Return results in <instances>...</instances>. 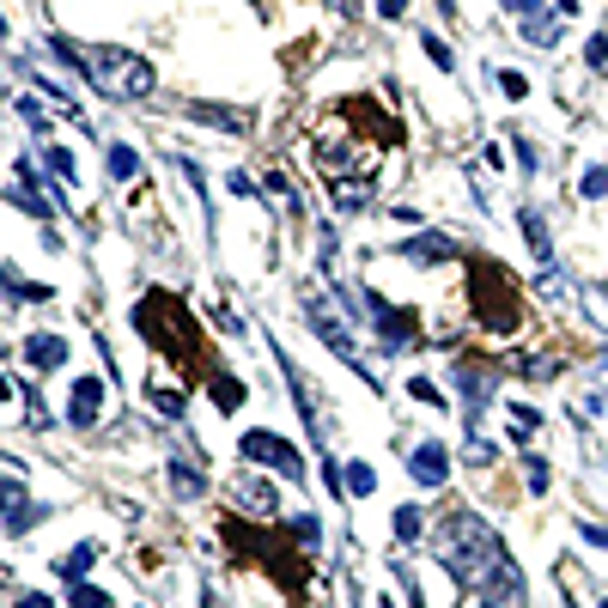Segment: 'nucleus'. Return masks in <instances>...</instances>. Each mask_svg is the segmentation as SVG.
Returning <instances> with one entry per match:
<instances>
[{
	"label": "nucleus",
	"instance_id": "1",
	"mask_svg": "<svg viewBox=\"0 0 608 608\" xmlns=\"http://www.w3.org/2000/svg\"><path fill=\"white\" fill-rule=\"evenodd\" d=\"M49 55L67 61L79 79H86L98 98L110 104H147L152 91H159V67L128 49H110V43H74V37H49Z\"/></svg>",
	"mask_w": 608,
	"mask_h": 608
},
{
	"label": "nucleus",
	"instance_id": "2",
	"mask_svg": "<svg viewBox=\"0 0 608 608\" xmlns=\"http://www.w3.org/2000/svg\"><path fill=\"white\" fill-rule=\"evenodd\" d=\"M439 560H444V572H451L463 591H486V584L505 572L511 554H505V542L486 530L469 505H456V511L439 523Z\"/></svg>",
	"mask_w": 608,
	"mask_h": 608
},
{
	"label": "nucleus",
	"instance_id": "3",
	"mask_svg": "<svg viewBox=\"0 0 608 608\" xmlns=\"http://www.w3.org/2000/svg\"><path fill=\"white\" fill-rule=\"evenodd\" d=\"M135 334L147 341L152 353H165V359H177L189 378H207L213 359H201V334H195V317H189V304L177 299V292H140L135 299Z\"/></svg>",
	"mask_w": 608,
	"mask_h": 608
},
{
	"label": "nucleus",
	"instance_id": "4",
	"mask_svg": "<svg viewBox=\"0 0 608 608\" xmlns=\"http://www.w3.org/2000/svg\"><path fill=\"white\" fill-rule=\"evenodd\" d=\"M469 280H474V311H481V329L511 334L517 322H523V292H517V280L505 274V262L474 256L469 262Z\"/></svg>",
	"mask_w": 608,
	"mask_h": 608
},
{
	"label": "nucleus",
	"instance_id": "5",
	"mask_svg": "<svg viewBox=\"0 0 608 608\" xmlns=\"http://www.w3.org/2000/svg\"><path fill=\"white\" fill-rule=\"evenodd\" d=\"M238 456L243 463H262V469H274V474H287L292 486L304 481V451L292 439H280V432H268V426H250L238 439Z\"/></svg>",
	"mask_w": 608,
	"mask_h": 608
},
{
	"label": "nucleus",
	"instance_id": "6",
	"mask_svg": "<svg viewBox=\"0 0 608 608\" xmlns=\"http://www.w3.org/2000/svg\"><path fill=\"white\" fill-rule=\"evenodd\" d=\"M365 304H371V329H378V341H383L390 353H408L414 341H420V329H414V311L390 304L383 292H365Z\"/></svg>",
	"mask_w": 608,
	"mask_h": 608
},
{
	"label": "nucleus",
	"instance_id": "7",
	"mask_svg": "<svg viewBox=\"0 0 608 608\" xmlns=\"http://www.w3.org/2000/svg\"><path fill=\"white\" fill-rule=\"evenodd\" d=\"M451 378L463 383V395H469V426H481L486 402H493V390H499V365L493 359H456Z\"/></svg>",
	"mask_w": 608,
	"mask_h": 608
},
{
	"label": "nucleus",
	"instance_id": "8",
	"mask_svg": "<svg viewBox=\"0 0 608 608\" xmlns=\"http://www.w3.org/2000/svg\"><path fill=\"white\" fill-rule=\"evenodd\" d=\"M7 207H25L30 219H55V201L43 195V189H37V170H30V159H18L13 165V182H7Z\"/></svg>",
	"mask_w": 608,
	"mask_h": 608
},
{
	"label": "nucleus",
	"instance_id": "9",
	"mask_svg": "<svg viewBox=\"0 0 608 608\" xmlns=\"http://www.w3.org/2000/svg\"><path fill=\"white\" fill-rule=\"evenodd\" d=\"M395 256H402V262H414V268H439V262H456L463 250H456V238H451V231H420V238L395 243Z\"/></svg>",
	"mask_w": 608,
	"mask_h": 608
},
{
	"label": "nucleus",
	"instance_id": "10",
	"mask_svg": "<svg viewBox=\"0 0 608 608\" xmlns=\"http://www.w3.org/2000/svg\"><path fill=\"white\" fill-rule=\"evenodd\" d=\"M67 341H61V334H49V329H37V334H25V347H18V359L30 365V371H37V378H55L61 365H67Z\"/></svg>",
	"mask_w": 608,
	"mask_h": 608
},
{
	"label": "nucleus",
	"instance_id": "11",
	"mask_svg": "<svg viewBox=\"0 0 608 608\" xmlns=\"http://www.w3.org/2000/svg\"><path fill=\"white\" fill-rule=\"evenodd\" d=\"M104 408H110V390L98 378H79L74 395H67V420H74L79 432H91V426L104 420Z\"/></svg>",
	"mask_w": 608,
	"mask_h": 608
},
{
	"label": "nucleus",
	"instance_id": "12",
	"mask_svg": "<svg viewBox=\"0 0 608 608\" xmlns=\"http://www.w3.org/2000/svg\"><path fill=\"white\" fill-rule=\"evenodd\" d=\"M231 505L250 511V517H274V511H280V493H274L262 474H238V481H231Z\"/></svg>",
	"mask_w": 608,
	"mask_h": 608
},
{
	"label": "nucleus",
	"instance_id": "13",
	"mask_svg": "<svg viewBox=\"0 0 608 608\" xmlns=\"http://www.w3.org/2000/svg\"><path fill=\"white\" fill-rule=\"evenodd\" d=\"M408 474H414L420 486H444V481H451V451H444L439 439H420V444H414Z\"/></svg>",
	"mask_w": 608,
	"mask_h": 608
},
{
	"label": "nucleus",
	"instance_id": "14",
	"mask_svg": "<svg viewBox=\"0 0 608 608\" xmlns=\"http://www.w3.org/2000/svg\"><path fill=\"white\" fill-rule=\"evenodd\" d=\"M165 474H170V493H177L182 505L207 493V469H201V451H195V456H170V463H165Z\"/></svg>",
	"mask_w": 608,
	"mask_h": 608
},
{
	"label": "nucleus",
	"instance_id": "15",
	"mask_svg": "<svg viewBox=\"0 0 608 608\" xmlns=\"http://www.w3.org/2000/svg\"><path fill=\"white\" fill-rule=\"evenodd\" d=\"M517 226H523V243L535 250V268H554V238H547V213H542V207H523V213H517Z\"/></svg>",
	"mask_w": 608,
	"mask_h": 608
},
{
	"label": "nucleus",
	"instance_id": "16",
	"mask_svg": "<svg viewBox=\"0 0 608 608\" xmlns=\"http://www.w3.org/2000/svg\"><path fill=\"white\" fill-rule=\"evenodd\" d=\"M371 182H378V177H334L329 182L334 213H365V207H371Z\"/></svg>",
	"mask_w": 608,
	"mask_h": 608
},
{
	"label": "nucleus",
	"instance_id": "17",
	"mask_svg": "<svg viewBox=\"0 0 608 608\" xmlns=\"http://www.w3.org/2000/svg\"><path fill=\"white\" fill-rule=\"evenodd\" d=\"M91 560H98V542H79V547H67V554H61V560H55V572L67 578V584H86Z\"/></svg>",
	"mask_w": 608,
	"mask_h": 608
},
{
	"label": "nucleus",
	"instance_id": "18",
	"mask_svg": "<svg viewBox=\"0 0 608 608\" xmlns=\"http://www.w3.org/2000/svg\"><path fill=\"white\" fill-rule=\"evenodd\" d=\"M189 116L213 122L219 135H243V128H250V116H243V110H226V104H189Z\"/></svg>",
	"mask_w": 608,
	"mask_h": 608
},
{
	"label": "nucleus",
	"instance_id": "19",
	"mask_svg": "<svg viewBox=\"0 0 608 608\" xmlns=\"http://www.w3.org/2000/svg\"><path fill=\"white\" fill-rule=\"evenodd\" d=\"M207 395H213V402H219V408H238V402H243V383L238 378H231V371H219V365H213V371H207Z\"/></svg>",
	"mask_w": 608,
	"mask_h": 608
},
{
	"label": "nucleus",
	"instance_id": "20",
	"mask_svg": "<svg viewBox=\"0 0 608 608\" xmlns=\"http://www.w3.org/2000/svg\"><path fill=\"white\" fill-rule=\"evenodd\" d=\"M523 43H535V49H554L560 43V18H547V13H535V18H523Z\"/></svg>",
	"mask_w": 608,
	"mask_h": 608
},
{
	"label": "nucleus",
	"instance_id": "21",
	"mask_svg": "<svg viewBox=\"0 0 608 608\" xmlns=\"http://www.w3.org/2000/svg\"><path fill=\"white\" fill-rule=\"evenodd\" d=\"M147 395H152V408L165 414V420H182V414H189V395L170 390V383H147Z\"/></svg>",
	"mask_w": 608,
	"mask_h": 608
},
{
	"label": "nucleus",
	"instance_id": "22",
	"mask_svg": "<svg viewBox=\"0 0 608 608\" xmlns=\"http://www.w3.org/2000/svg\"><path fill=\"white\" fill-rule=\"evenodd\" d=\"M505 414H511V439L517 444H530L535 432H542V408H530V402H511Z\"/></svg>",
	"mask_w": 608,
	"mask_h": 608
},
{
	"label": "nucleus",
	"instance_id": "23",
	"mask_svg": "<svg viewBox=\"0 0 608 608\" xmlns=\"http://www.w3.org/2000/svg\"><path fill=\"white\" fill-rule=\"evenodd\" d=\"M43 170L61 182V189H67V182H79V170H74V152H67V147H43Z\"/></svg>",
	"mask_w": 608,
	"mask_h": 608
},
{
	"label": "nucleus",
	"instance_id": "24",
	"mask_svg": "<svg viewBox=\"0 0 608 608\" xmlns=\"http://www.w3.org/2000/svg\"><path fill=\"white\" fill-rule=\"evenodd\" d=\"M140 177V152L135 147H110V182H135Z\"/></svg>",
	"mask_w": 608,
	"mask_h": 608
},
{
	"label": "nucleus",
	"instance_id": "25",
	"mask_svg": "<svg viewBox=\"0 0 608 608\" xmlns=\"http://www.w3.org/2000/svg\"><path fill=\"white\" fill-rule=\"evenodd\" d=\"M420 530H426L420 505H395V542H402V547H408V542H420Z\"/></svg>",
	"mask_w": 608,
	"mask_h": 608
},
{
	"label": "nucleus",
	"instance_id": "26",
	"mask_svg": "<svg viewBox=\"0 0 608 608\" xmlns=\"http://www.w3.org/2000/svg\"><path fill=\"white\" fill-rule=\"evenodd\" d=\"M0 280H7L13 304H25V299H49V287H30V280H18V268H13V262H0Z\"/></svg>",
	"mask_w": 608,
	"mask_h": 608
},
{
	"label": "nucleus",
	"instance_id": "27",
	"mask_svg": "<svg viewBox=\"0 0 608 608\" xmlns=\"http://www.w3.org/2000/svg\"><path fill=\"white\" fill-rule=\"evenodd\" d=\"M523 481H530V493H547V486H554V474H547V456L523 451Z\"/></svg>",
	"mask_w": 608,
	"mask_h": 608
},
{
	"label": "nucleus",
	"instance_id": "28",
	"mask_svg": "<svg viewBox=\"0 0 608 608\" xmlns=\"http://www.w3.org/2000/svg\"><path fill=\"white\" fill-rule=\"evenodd\" d=\"M347 493H353V499L378 493V474H371V463H347Z\"/></svg>",
	"mask_w": 608,
	"mask_h": 608
},
{
	"label": "nucleus",
	"instance_id": "29",
	"mask_svg": "<svg viewBox=\"0 0 608 608\" xmlns=\"http://www.w3.org/2000/svg\"><path fill=\"white\" fill-rule=\"evenodd\" d=\"M578 195H584V201H603L608 195V170L603 165H584V177H578Z\"/></svg>",
	"mask_w": 608,
	"mask_h": 608
},
{
	"label": "nucleus",
	"instance_id": "30",
	"mask_svg": "<svg viewBox=\"0 0 608 608\" xmlns=\"http://www.w3.org/2000/svg\"><path fill=\"white\" fill-rule=\"evenodd\" d=\"M67 608H110V591H98V584H74V591H67Z\"/></svg>",
	"mask_w": 608,
	"mask_h": 608
},
{
	"label": "nucleus",
	"instance_id": "31",
	"mask_svg": "<svg viewBox=\"0 0 608 608\" xmlns=\"http://www.w3.org/2000/svg\"><path fill=\"white\" fill-rule=\"evenodd\" d=\"M420 49H426V55H432V61H439V74H451V67H456V55H451V43H444L439 30H426V37H420Z\"/></svg>",
	"mask_w": 608,
	"mask_h": 608
},
{
	"label": "nucleus",
	"instance_id": "32",
	"mask_svg": "<svg viewBox=\"0 0 608 608\" xmlns=\"http://www.w3.org/2000/svg\"><path fill=\"white\" fill-rule=\"evenodd\" d=\"M493 79H499V91L511 98V104H517V98H530V79L517 74V67H493Z\"/></svg>",
	"mask_w": 608,
	"mask_h": 608
},
{
	"label": "nucleus",
	"instance_id": "33",
	"mask_svg": "<svg viewBox=\"0 0 608 608\" xmlns=\"http://www.w3.org/2000/svg\"><path fill=\"white\" fill-rule=\"evenodd\" d=\"M18 116H25L30 135H49V110L37 104V98H18Z\"/></svg>",
	"mask_w": 608,
	"mask_h": 608
},
{
	"label": "nucleus",
	"instance_id": "34",
	"mask_svg": "<svg viewBox=\"0 0 608 608\" xmlns=\"http://www.w3.org/2000/svg\"><path fill=\"white\" fill-rule=\"evenodd\" d=\"M292 530H299V542H304V554H317V542H322V523H317V517H292Z\"/></svg>",
	"mask_w": 608,
	"mask_h": 608
},
{
	"label": "nucleus",
	"instance_id": "35",
	"mask_svg": "<svg viewBox=\"0 0 608 608\" xmlns=\"http://www.w3.org/2000/svg\"><path fill=\"white\" fill-rule=\"evenodd\" d=\"M408 395H414V402H426V408H444V390H439L432 378H414V383H408Z\"/></svg>",
	"mask_w": 608,
	"mask_h": 608
},
{
	"label": "nucleus",
	"instance_id": "36",
	"mask_svg": "<svg viewBox=\"0 0 608 608\" xmlns=\"http://www.w3.org/2000/svg\"><path fill=\"white\" fill-rule=\"evenodd\" d=\"M584 61H591L596 74H608V37H603V30H596L591 43H584Z\"/></svg>",
	"mask_w": 608,
	"mask_h": 608
},
{
	"label": "nucleus",
	"instance_id": "37",
	"mask_svg": "<svg viewBox=\"0 0 608 608\" xmlns=\"http://www.w3.org/2000/svg\"><path fill=\"white\" fill-rule=\"evenodd\" d=\"M511 147H517V165H523V170H542V152H535V147H530V140H523V135H517Z\"/></svg>",
	"mask_w": 608,
	"mask_h": 608
},
{
	"label": "nucleus",
	"instance_id": "38",
	"mask_svg": "<svg viewBox=\"0 0 608 608\" xmlns=\"http://www.w3.org/2000/svg\"><path fill=\"white\" fill-rule=\"evenodd\" d=\"M584 304H591V311H596V322L608 329V292H603V287H584Z\"/></svg>",
	"mask_w": 608,
	"mask_h": 608
},
{
	"label": "nucleus",
	"instance_id": "39",
	"mask_svg": "<svg viewBox=\"0 0 608 608\" xmlns=\"http://www.w3.org/2000/svg\"><path fill=\"white\" fill-rule=\"evenodd\" d=\"M578 542H591V547H608V530H603V523H584V517H578Z\"/></svg>",
	"mask_w": 608,
	"mask_h": 608
},
{
	"label": "nucleus",
	"instance_id": "40",
	"mask_svg": "<svg viewBox=\"0 0 608 608\" xmlns=\"http://www.w3.org/2000/svg\"><path fill=\"white\" fill-rule=\"evenodd\" d=\"M505 13H517V25H523V18H535L542 13V0H499Z\"/></svg>",
	"mask_w": 608,
	"mask_h": 608
},
{
	"label": "nucleus",
	"instance_id": "41",
	"mask_svg": "<svg viewBox=\"0 0 608 608\" xmlns=\"http://www.w3.org/2000/svg\"><path fill=\"white\" fill-rule=\"evenodd\" d=\"M262 182H268L274 195H287V201H299V195H292V182H287V170H268V177H262Z\"/></svg>",
	"mask_w": 608,
	"mask_h": 608
},
{
	"label": "nucleus",
	"instance_id": "42",
	"mask_svg": "<svg viewBox=\"0 0 608 608\" xmlns=\"http://www.w3.org/2000/svg\"><path fill=\"white\" fill-rule=\"evenodd\" d=\"M322 7H329V13H341L353 25V18H359V0H322Z\"/></svg>",
	"mask_w": 608,
	"mask_h": 608
},
{
	"label": "nucleus",
	"instance_id": "43",
	"mask_svg": "<svg viewBox=\"0 0 608 608\" xmlns=\"http://www.w3.org/2000/svg\"><path fill=\"white\" fill-rule=\"evenodd\" d=\"M18 608H61V603H49L43 591H25V596H18Z\"/></svg>",
	"mask_w": 608,
	"mask_h": 608
},
{
	"label": "nucleus",
	"instance_id": "44",
	"mask_svg": "<svg viewBox=\"0 0 608 608\" xmlns=\"http://www.w3.org/2000/svg\"><path fill=\"white\" fill-rule=\"evenodd\" d=\"M378 13L383 18H402V13H408V0H378Z\"/></svg>",
	"mask_w": 608,
	"mask_h": 608
},
{
	"label": "nucleus",
	"instance_id": "45",
	"mask_svg": "<svg viewBox=\"0 0 608 608\" xmlns=\"http://www.w3.org/2000/svg\"><path fill=\"white\" fill-rule=\"evenodd\" d=\"M554 13H560V18H572V13H578V0H554Z\"/></svg>",
	"mask_w": 608,
	"mask_h": 608
},
{
	"label": "nucleus",
	"instance_id": "46",
	"mask_svg": "<svg viewBox=\"0 0 608 608\" xmlns=\"http://www.w3.org/2000/svg\"><path fill=\"white\" fill-rule=\"evenodd\" d=\"M439 7H444V18H456V0H439Z\"/></svg>",
	"mask_w": 608,
	"mask_h": 608
},
{
	"label": "nucleus",
	"instance_id": "47",
	"mask_svg": "<svg viewBox=\"0 0 608 608\" xmlns=\"http://www.w3.org/2000/svg\"><path fill=\"white\" fill-rule=\"evenodd\" d=\"M371 608H395V603H390V596H378V603H371Z\"/></svg>",
	"mask_w": 608,
	"mask_h": 608
},
{
	"label": "nucleus",
	"instance_id": "48",
	"mask_svg": "<svg viewBox=\"0 0 608 608\" xmlns=\"http://www.w3.org/2000/svg\"><path fill=\"white\" fill-rule=\"evenodd\" d=\"M250 7H256V13H268V0H250Z\"/></svg>",
	"mask_w": 608,
	"mask_h": 608
},
{
	"label": "nucleus",
	"instance_id": "49",
	"mask_svg": "<svg viewBox=\"0 0 608 608\" xmlns=\"http://www.w3.org/2000/svg\"><path fill=\"white\" fill-rule=\"evenodd\" d=\"M474 608H499V603H486V596H481V603H474Z\"/></svg>",
	"mask_w": 608,
	"mask_h": 608
},
{
	"label": "nucleus",
	"instance_id": "50",
	"mask_svg": "<svg viewBox=\"0 0 608 608\" xmlns=\"http://www.w3.org/2000/svg\"><path fill=\"white\" fill-rule=\"evenodd\" d=\"M596 608H608V596H596Z\"/></svg>",
	"mask_w": 608,
	"mask_h": 608
}]
</instances>
